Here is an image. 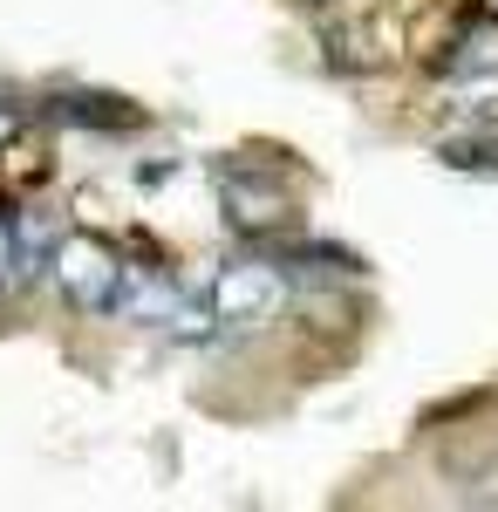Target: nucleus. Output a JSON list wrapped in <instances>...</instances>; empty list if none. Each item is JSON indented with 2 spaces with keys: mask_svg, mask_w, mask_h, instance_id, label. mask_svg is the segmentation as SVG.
I'll use <instances>...</instances> for the list:
<instances>
[{
  "mask_svg": "<svg viewBox=\"0 0 498 512\" xmlns=\"http://www.w3.org/2000/svg\"><path fill=\"white\" fill-rule=\"evenodd\" d=\"M287 308V267L280 260H232L219 267L212 294H205V315L219 328H260Z\"/></svg>",
  "mask_w": 498,
  "mask_h": 512,
  "instance_id": "f257e3e1",
  "label": "nucleus"
},
{
  "mask_svg": "<svg viewBox=\"0 0 498 512\" xmlns=\"http://www.w3.org/2000/svg\"><path fill=\"white\" fill-rule=\"evenodd\" d=\"M48 274H55V287L76 301L82 315H110L116 301H123V280H130V267L116 260L103 239L89 233H69L62 246H55V260H48Z\"/></svg>",
  "mask_w": 498,
  "mask_h": 512,
  "instance_id": "f03ea898",
  "label": "nucleus"
},
{
  "mask_svg": "<svg viewBox=\"0 0 498 512\" xmlns=\"http://www.w3.org/2000/svg\"><path fill=\"white\" fill-rule=\"evenodd\" d=\"M219 192H226V219L239 233H267V226H280V219L294 212V198L280 192L267 171H226Z\"/></svg>",
  "mask_w": 498,
  "mask_h": 512,
  "instance_id": "7ed1b4c3",
  "label": "nucleus"
},
{
  "mask_svg": "<svg viewBox=\"0 0 498 512\" xmlns=\"http://www.w3.org/2000/svg\"><path fill=\"white\" fill-rule=\"evenodd\" d=\"M116 308H123L130 321H192V315H185V301H178V287H171L164 274H130Z\"/></svg>",
  "mask_w": 498,
  "mask_h": 512,
  "instance_id": "20e7f679",
  "label": "nucleus"
},
{
  "mask_svg": "<svg viewBox=\"0 0 498 512\" xmlns=\"http://www.w3.org/2000/svg\"><path fill=\"white\" fill-rule=\"evenodd\" d=\"M14 280H21V246H14V226L0 219V294H7Z\"/></svg>",
  "mask_w": 498,
  "mask_h": 512,
  "instance_id": "39448f33",
  "label": "nucleus"
},
{
  "mask_svg": "<svg viewBox=\"0 0 498 512\" xmlns=\"http://www.w3.org/2000/svg\"><path fill=\"white\" fill-rule=\"evenodd\" d=\"M21 130H28V110H21V103H7V96H0V151H7V144H14V137H21Z\"/></svg>",
  "mask_w": 498,
  "mask_h": 512,
  "instance_id": "423d86ee",
  "label": "nucleus"
}]
</instances>
